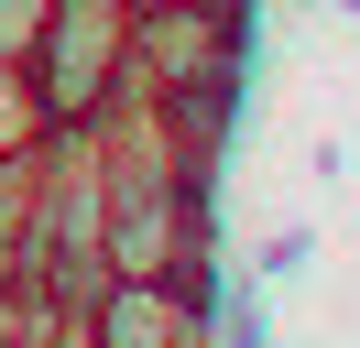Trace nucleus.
<instances>
[{
  "label": "nucleus",
  "instance_id": "2",
  "mask_svg": "<svg viewBox=\"0 0 360 348\" xmlns=\"http://www.w3.org/2000/svg\"><path fill=\"white\" fill-rule=\"evenodd\" d=\"M77 326H88V348H207V326L186 316L175 283H110Z\"/></svg>",
  "mask_w": 360,
  "mask_h": 348
},
{
  "label": "nucleus",
  "instance_id": "1",
  "mask_svg": "<svg viewBox=\"0 0 360 348\" xmlns=\"http://www.w3.org/2000/svg\"><path fill=\"white\" fill-rule=\"evenodd\" d=\"M22 87H33V120L44 130H98L110 109L131 98V0H44L22 44Z\"/></svg>",
  "mask_w": 360,
  "mask_h": 348
}]
</instances>
